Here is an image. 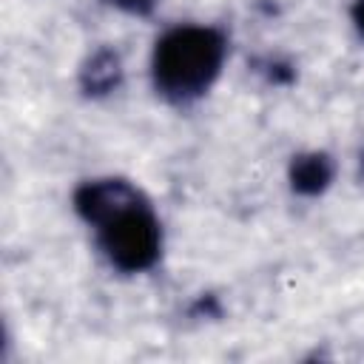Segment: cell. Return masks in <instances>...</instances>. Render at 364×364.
<instances>
[{
  "label": "cell",
  "mask_w": 364,
  "mask_h": 364,
  "mask_svg": "<svg viewBox=\"0 0 364 364\" xmlns=\"http://www.w3.org/2000/svg\"><path fill=\"white\" fill-rule=\"evenodd\" d=\"M102 6H111L128 17H151L162 0H100Z\"/></svg>",
  "instance_id": "obj_6"
},
{
  "label": "cell",
  "mask_w": 364,
  "mask_h": 364,
  "mask_svg": "<svg viewBox=\"0 0 364 364\" xmlns=\"http://www.w3.org/2000/svg\"><path fill=\"white\" fill-rule=\"evenodd\" d=\"M336 159L327 151H301L287 165L290 191L299 196H321L336 179Z\"/></svg>",
  "instance_id": "obj_4"
},
{
  "label": "cell",
  "mask_w": 364,
  "mask_h": 364,
  "mask_svg": "<svg viewBox=\"0 0 364 364\" xmlns=\"http://www.w3.org/2000/svg\"><path fill=\"white\" fill-rule=\"evenodd\" d=\"M350 20H353V28L358 31V37L364 40V0H355L350 6Z\"/></svg>",
  "instance_id": "obj_8"
},
{
  "label": "cell",
  "mask_w": 364,
  "mask_h": 364,
  "mask_svg": "<svg viewBox=\"0 0 364 364\" xmlns=\"http://www.w3.org/2000/svg\"><path fill=\"white\" fill-rule=\"evenodd\" d=\"M74 213L94 230L105 262L125 276L148 273L162 259V219L151 199L122 176L80 182L71 193Z\"/></svg>",
  "instance_id": "obj_1"
},
{
  "label": "cell",
  "mask_w": 364,
  "mask_h": 364,
  "mask_svg": "<svg viewBox=\"0 0 364 364\" xmlns=\"http://www.w3.org/2000/svg\"><path fill=\"white\" fill-rule=\"evenodd\" d=\"M191 316H208V318H219L222 316V307H219V301H216V296H199L193 304H191Z\"/></svg>",
  "instance_id": "obj_7"
},
{
  "label": "cell",
  "mask_w": 364,
  "mask_h": 364,
  "mask_svg": "<svg viewBox=\"0 0 364 364\" xmlns=\"http://www.w3.org/2000/svg\"><path fill=\"white\" fill-rule=\"evenodd\" d=\"M358 176L364 179V154H361V162H358Z\"/></svg>",
  "instance_id": "obj_9"
},
{
  "label": "cell",
  "mask_w": 364,
  "mask_h": 364,
  "mask_svg": "<svg viewBox=\"0 0 364 364\" xmlns=\"http://www.w3.org/2000/svg\"><path fill=\"white\" fill-rule=\"evenodd\" d=\"M122 80H125L122 57H119V51L111 48V46L94 48V51L82 60V65H80V71H77V85H80V91H82L85 97H91V100H102V97L114 94V91L122 85Z\"/></svg>",
  "instance_id": "obj_3"
},
{
  "label": "cell",
  "mask_w": 364,
  "mask_h": 364,
  "mask_svg": "<svg viewBox=\"0 0 364 364\" xmlns=\"http://www.w3.org/2000/svg\"><path fill=\"white\" fill-rule=\"evenodd\" d=\"M230 40L219 26L182 23L159 34L151 51V82L171 105L202 100L222 77Z\"/></svg>",
  "instance_id": "obj_2"
},
{
  "label": "cell",
  "mask_w": 364,
  "mask_h": 364,
  "mask_svg": "<svg viewBox=\"0 0 364 364\" xmlns=\"http://www.w3.org/2000/svg\"><path fill=\"white\" fill-rule=\"evenodd\" d=\"M253 68L259 74H264V80L273 82V85H290L296 80V68L284 60H270V57L267 60H253Z\"/></svg>",
  "instance_id": "obj_5"
}]
</instances>
